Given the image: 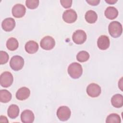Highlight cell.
Returning a JSON list of instances; mask_svg holds the SVG:
<instances>
[{"label": "cell", "mask_w": 123, "mask_h": 123, "mask_svg": "<svg viewBox=\"0 0 123 123\" xmlns=\"http://www.w3.org/2000/svg\"><path fill=\"white\" fill-rule=\"evenodd\" d=\"M68 73L72 78L74 79H77L79 78L82 74V67L79 63H72L68 67Z\"/></svg>", "instance_id": "cell-1"}, {"label": "cell", "mask_w": 123, "mask_h": 123, "mask_svg": "<svg viewBox=\"0 0 123 123\" xmlns=\"http://www.w3.org/2000/svg\"><path fill=\"white\" fill-rule=\"evenodd\" d=\"M108 30L110 35L113 37H119L122 33V25L118 21H113L110 23Z\"/></svg>", "instance_id": "cell-2"}, {"label": "cell", "mask_w": 123, "mask_h": 123, "mask_svg": "<svg viewBox=\"0 0 123 123\" xmlns=\"http://www.w3.org/2000/svg\"><path fill=\"white\" fill-rule=\"evenodd\" d=\"M24 65V60L20 56H13L10 62L11 68L14 71H19L22 69Z\"/></svg>", "instance_id": "cell-3"}, {"label": "cell", "mask_w": 123, "mask_h": 123, "mask_svg": "<svg viewBox=\"0 0 123 123\" xmlns=\"http://www.w3.org/2000/svg\"><path fill=\"white\" fill-rule=\"evenodd\" d=\"M13 78L12 74L8 71L2 73L0 76V84L3 87L10 86L13 83Z\"/></svg>", "instance_id": "cell-4"}, {"label": "cell", "mask_w": 123, "mask_h": 123, "mask_svg": "<svg viewBox=\"0 0 123 123\" xmlns=\"http://www.w3.org/2000/svg\"><path fill=\"white\" fill-rule=\"evenodd\" d=\"M71 114V111L67 106H62L60 107L57 111V116L58 119L62 121L68 120Z\"/></svg>", "instance_id": "cell-5"}, {"label": "cell", "mask_w": 123, "mask_h": 123, "mask_svg": "<svg viewBox=\"0 0 123 123\" xmlns=\"http://www.w3.org/2000/svg\"><path fill=\"white\" fill-rule=\"evenodd\" d=\"M40 45L45 50H51L52 49L55 45V41L54 38L49 36L44 37L40 41Z\"/></svg>", "instance_id": "cell-6"}, {"label": "cell", "mask_w": 123, "mask_h": 123, "mask_svg": "<svg viewBox=\"0 0 123 123\" xmlns=\"http://www.w3.org/2000/svg\"><path fill=\"white\" fill-rule=\"evenodd\" d=\"M86 34L82 30H77L73 34L72 39L73 41L77 44H83L86 39Z\"/></svg>", "instance_id": "cell-7"}, {"label": "cell", "mask_w": 123, "mask_h": 123, "mask_svg": "<svg viewBox=\"0 0 123 123\" xmlns=\"http://www.w3.org/2000/svg\"><path fill=\"white\" fill-rule=\"evenodd\" d=\"M86 93L90 97H97L101 93V87L97 84L91 83L87 86Z\"/></svg>", "instance_id": "cell-8"}, {"label": "cell", "mask_w": 123, "mask_h": 123, "mask_svg": "<svg viewBox=\"0 0 123 123\" xmlns=\"http://www.w3.org/2000/svg\"><path fill=\"white\" fill-rule=\"evenodd\" d=\"M77 18V15L76 12L72 9L65 11L62 14V19L63 21L67 23H73L74 22Z\"/></svg>", "instance_id": "cell-9"}, {"label": "cell", "mask_w": 123, "mask_h": 123, "mask_svg": "<svg viewBox=\"0 0 123 123\" xmlns=\"http://www.w3.org/2000/svg\"><path fill=\"white\" fill-rule=\"evenodd\" d=\"M26 12V9L24 5L21 4H16L12 8V15L15 18L23 17Z\"/></svg>", "instance_id": "cell-10"}, {"label": "cell", "mask_w": 123, "mask_h": 123, "mask_svg": "<svg viewBox=\"0 0 123 123\" xmlns=\"http://www.w3.org/2000/svg\"><path fill=\"white\" fill-rule=\"evenodd\" d=\"M15 26V22L14 19L9 17L3 20L1 23L2 29L6 32H10L12 30Z\"/></svg>", "instance_id": "cell-11"}, {"label": "cell", "mask_w": 123, "mask_h": 123, "mask_svg": "<svg viewBox=\"0 0 123 123\" xmlns=\"http://www.w3.org/2000/svg\"><path fill=\"white\" fill-rule=\"evenodd\" d=\"M35 119L33 112L29 110L24 111L21 114V121L24 123H32Z\"/></svg>", "instance_id": "cell-12"}, {"label": "cell", "mask_w": 123, "mask_h": 123, "mask_svg": "<svg viewBox=\"0 0 123 123\" xmlns=\"http://www.w3.org/2000/svg\"><path fill=\"white\" fill-rule=\"evenodd\" d=\"M110 44V41L109 37L105 35L100 36L97 41L98 48L101 50H105L107 49Z\"/></svg>", "instance_id": "cell-13"}, {"label": "cell", "mask_w": 123, "mask_h": 123, "mask_svg": "<svg viewBox=\"0 0 123 123\" xmlns=\"http://www.w3.org/2000/svg\"><path fill=\"white\" fill-rule=\"evenodd\" d=\"M30 91L26 87H22L19 88L16 93V98L20 100H24L27 99L30 96Z\"/></svg>", "instance_id": "cell-14"}, {"label": "cell", "mask_w": 123, "mask_h": 123, "mask_svg": "<svg viewBox=\"0 0 123 123\" xmlns=\"http://www.w3.org/2000/svg\"><path fill=\"white\" fill-rule=\"evenodd\" d=\"M25 51L29 54L36 53L38 49V45L34 40H30L26 43L25 46Z\"/></svg>", "instance_id": "cell-15"}, {"label": "cell", "mask_w": 123, "mask_h": 123, "mask_svg": "<svg viewBox=\"0 0 123 123\" xmlns=\"http://www.w3.org/2000/svg\"><path fill=\"white\" fill-rule=\"evenodd\" d=\"M112 105L117 108H121L123 106V96L120 94H117L112 96L111 98Z\"/></svg>", "instance_id": "cell-16"}, {"label": "cell", "mask_w": 123, "mask_h": 123, "mask_svg": "<svg viewBox=\"0 0 123 123\" xmlns=\"http://www.w3.org/2000/svg\"><path fill=\"white\" fill-rule=\"evenodd\" d=\"M104 14L106 18L110 20H113L117 17L118 11L115 7L110 6L106 8Z\"/></svg>", "instance_id": "cell-17"}, {"label": "cell", "mask_w": 123, "mask_h": 123, "mask_svg": "<svg viewBox=\"0 0 123 123\" xmlns=\"http://www.w3.org/2000/svg\"><path fill=\"white\" fill-rule=\"evenodd\" d=\"M19 108L17 105L12 104L8 109V115L11 119H15L19 115Z\"/></svg>", "instance_id": "cell-18"}, {"label": "cell", "mask_w": 123, "mask_h": 123, "mask_svg": "<svg viewBox=\"0 0 123 123\" xmlns=\"http://www.w3.org/2000/svg\"><path fill=\"white\" fill-rule=\"evenodd\" d=\"M98 15L96 12L92 10H89L85 14V19L89 24L95 23L97 20Z\"/></svg>", "instance_id": "cell-19"}, {"label": "cell", "mask_w": 123, "mask_h": 123, "mask_svg": "<svg viewBox=\"0 0 123 123\" xmlns=\"http://www.w3.org/2000/svg\"><path fill=\"white\" fill-rule=\"evenodd\" d=\"M12 96L11 93L6 89H1L0 90V101L3 103L9 102Z\"/></svg>", "instance_id": "cell-20"}, {"label": "cell", "mask_w": 123, "mask_h": 123, "mask_svg": "<svg viewBox=\"0 0 123 123\" xmlns=\"http://www.w3.org/2000/svg\"><path fill=\"white\" fill-rule=\"evenodd\" d=\"M18 41L14 37H10L7 41L6 47L10 50L14 51L16 50L18 48Z\"/></svg>", "instance_id": "cell-21"}, {"label": "cell", "mask_w": 123, "mask_h": 123, "mask_svg": "<svg viewBox=\"0 0 123 123\" xmlns=\"http://www.w3.org/2000/svg\"><path fill=\"white\" fill-rule=\"evenodd\" d=\"M106 122L107 123H120L121 119L118 114L111 113L107 116Z\"/></svg>", "instance_id": "cell-22"}, {"label": "cell", "mask_w": 123, "mask_h": 123, "mask_svg": "<svg viewBox=\"0 0 123 123\" xmlns=\"http://www.w3.org/2000/svg\"><path fill=\"white\" fill-rule=\"evenodd\" d=\"M89 58V53L84 50L81 51L78 53L76 55L77 60L81 62H83L87 61Z\"/></svg>", "instance_id": "cell-23"}, {"label": "cell", "mask_w": 123, "mask_h": 123, "mask_svg": "<svg viewBox=\"0 0 123 123\" xmlns=\"http://www.w3.org/2000/svg\"><path fill=\"white\" fill-rule=\"evenodd\" d=\"M25 5L28 9H35L39 5L38 0H26L25 1Z\"/></svg>", "instance_id": "cell-24"}, {"label": "cell", "mask_w": 123, "mask_h": 123, "mask_svg": "<svg viewBox=\"0 0 123 123\" xmlns=\"http://www.w3.org/2000/svg\"><path fill=\"white\" fill-rule=\"evenodd\" d=\"M9 59V56L8 53L4 51L1 50L0 51V64H4L6 63Z\"/></svg>", "instance_id": "cell-25"}, {"label": "cell", "mask_w": 123, "mask_h": 123, "mask_svg": "<svg viewBox=\"0 0 123 123\" xmlns=\"http://www.w3.org/2000/svg\"><path fill=\"white\" fill-rule=\"evenodd\" d=\"M73 1L72 0H61L60 3L64 8H70L72 6Z\"/></svg>", "instance_id": "cell-26"}, {"label": "cell", "mask_w": 123, "mask_h": 123, "mask_svg": "<svg viewBox=\"0 0 123 123\" xmlns=\"http://www.w3.org/2000/svg\"><path fill=\"white\" fill-rule=\"evenodd\" d=\"M86 1L90 5L92 6H96L100 2L99 0H86Z\"/></svg>", "instance_id": "cell-27"}, {"label": "cell", "mask_w": 123, "mask_h": 123, "mask_svg": "<svg viewBox=\"0 0 123 123\" xmlns=\"http://www.w3.org/2000/svg\"><path fill=\"white\" fill-rule=\"evenodd\" d=\"M0 122H4V123H8L9 121L7 118L4 116H0Z\"/></svg>", "instance_id": "cell-28"}, {"label": "cell", "mask_w": 123, "mask_h": 123, "mask_svg": "<svg viewBox=\"0 0 123 123\" xmlns=\"http://www.w3.org/2000/svg\"><path fill=\"white\" fill-rule=\"evenodd\" d=\"M105 1L110 4H113L117 1V0H105Z\"/></svg>", "instance_id": "cell-29"}, {"label": "cell", "mask_w": 123, "mask_h": 123, "mask_svg": "<svg viewBox=\"0 0 123 123\" xmlns=\"http://www.w3.org/2000/svg\"><path fill=\"white\" fill-rule=\"evenodd\" d=\"M122 80H123V78H121L120 79V80H119V82H118V86L121 89V90L122 91L123 90V82H122Z\"/></svg>", "instance_id": "cell-30"}]
</instances>
